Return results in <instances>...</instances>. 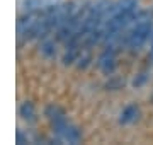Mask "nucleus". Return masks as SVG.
Listing matches in <instances>:
<instances>
[{
  "instance_id": "1",
  "label": "nucleus",
  "mask_w": 153,
  "mask_h": 145,
  "mask_svg": "<svg viewBox=\"0 0 153 145\" xmlns=\"http://www.w3.org/2000/svg\"><path fill=\"white\" fill-rule=\"evenodd\" d=\"M153 36V16L146 10H140L134 22L119 39V48L138 53Z\"/></svg>"
},
{
  "instance_id": "2",
  "label": "nucleus",
  "mask_w": 153,
  "mask_h": 145,
  "mask_svg": "<svg viewBox=\"0 0 153 145\" xmlns=\"http://www.w3.org/2000/svg\"><path fill=\"white\" fill-rule=\"evenodd\" d=\"M117 51H119V48L116 45H105L102 46V51L99 53L97 60H95L97 68L105 77L114 75L116 68H117Z\"/></svg>"
},
{
  "instance_id": "3",
  "label": "nucleus",
  "mask_w": 153,
  "mask_h": 145,
  "mask_svg": "<svg viewBox=\"0 0 153 145\" xmlns=\"http://www.w3.org/2000/svg\"><path fill=\"white\" fill-rule=\"evenodd\" d=\"M38 45H39V53H41L43 58H46V60H55L56 56H58V53H60L61 43L55 36H49V38L43 39V41H39Z\"/></svg>"
},
{
  "instance_id": "4",
  "label": "nucleus",
  "mask_w": 153,
  "mask_h": 145,
  "mask_svg": "<svg viewBox=\"0 0 153 145\" xmlns=\"http://www.w3.org/2000/svg\"><path fill=\"white\" fill-rule=\"evenodd\" d=\"M141 116V109L138 104H128L123 108V111L119 113V123L121 125H133L136 123Z\"/></svg>"
},
{
  "instance_id": "5",
  "label": "nucleus",
  "mask_w": 153,
  "mask_h": 145,
  "mask_svg": "<svg viewBox=\"0 0 153 145\" xmlns=\"http://www.w3.org/2000/svg\"><path fill=\"white\" fill-rule=\"evenodd\" d=\"M19 116L26 123H34L38 120V111H36V106H34L33 101H24L19 106Z\"/></svg>"
},
{
  "instance_id": "6",
  "label": "nucleus",
  "mask_w": 153,
  "mask_h": 145,
  "mask_svg": "<svg viewBox=\"0 0 153 145\" xmlns=\"http://www.w3.org/2000/svg\"><path fill=\"white\" fill-rule=\"evenodd\" d=\"M44 116L48 120V123H53V121H58L61 118L66 116L65 109H61L58 104H48V106L44 108Z\"/></svg>"
},
{
  "instance_id": "7",
  "label": "nucleus",
  "mask_w": 153,
  "mask_h": 145,
  "mask_svg": "<svg viewBox=\"0 0 153 145\" xmlns=\"http://www.w3.org/2000/svg\"><path fill=\"white\" fill-rule=\"evenodd\" d=\"M123 84H124V80H121L119 77L111 75L109 82H107V87H109V89H112V90H116V89H121V85H123Z\"/></svg>"
},
{
  "instance_id": "8",
  "label": "nucleus",
  "mask_w": 153,
  "mask_h": 145,
  "mask_svg": "<svg viewBox=\"0 0 153 145\" xmlns=\"http://www.w3.org/2000/svg\"><path fill=\"white\" fill-rule=\"evenodd\" d=\"M16 140H17V144H27L29 142V138L22 133V130H17V138Z\"/></svg>"
},
{
  "instance_id": "9",
  "label": "nucleus",
  "mask_w": 153,
  "mask_h": 145,
  "mask_svg": "<svg viewBox=\"0 0 153 145\" xmlns=\"http://www.w3.org/2000/svg\"><path fill=\"white\" fill-rule=\"evenodd\" d=\"M148 56H150V60L153 61V36H152V39H150V55Z\"/></svg>"
}]
</instances>
